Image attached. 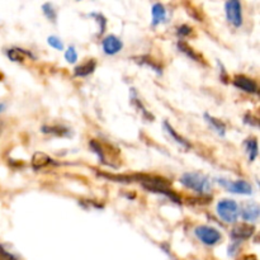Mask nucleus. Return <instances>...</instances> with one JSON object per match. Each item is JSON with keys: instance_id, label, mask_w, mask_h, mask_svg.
I'll list each match as a JSON object with an SVG mask.
<instances>
[{"instance_id": "nucleus-12", "label": "nucleus", "mask_w": 260, "mask_h": 260, "mask_svg": "<svg viewBox=\"0 0 260 260\" xmlns=\"http://www.w3.org/2000/svg\"><path fill=\"white\" fill-rule=\"evenodd\" d=\"M51 162L53 161L50 159V156H47L43 152H36L32 157V165L35 170H41L42 168H46L47 165H50Z\"/></svg>"}, {"instance_id": "nucleus-10", "label": "nucleus", "mask_w": 260, "mask_h": 260, "mask_svg": "<svg viewBox=\"0 0 260 260\" xmlns=\"http://www.w3.org/2000/svg\"><path fill=\"white\" fill-rule=\"evenodd\" d=\"M167 19V9L161 3L152 5V25H157Z\"/></svg>"}, {"instance_id": "nucleus-14", "label": "nucleus", "mask_w": 260, "mask_h": 260, "mask_svg": "<svg viewBox=\"0 0 260 260\" xmlns=\"http://www.w3.org/2000/svg\"><path fill=\"white\" fill-rule=\"evenodd\" d=\"M7 55H8V57H9L12 61H14V62H22V61L24 60L27 56L35 57V56H33L30 52H28V51L22 50V48H17V47L8 50Z\"/></svg>"}, {"instance_id": "nucleus-9", "label": "nucleus", "mask_w": 260, "mask_h": 260, "mask_svg": "<svg viewBox=\"0 0 260 260\" xmlns=\"http://www.w3.org/2000/svg\"><path fill=\"white\" fill-rule=\"evenodd\" d=\"M259 213V206L256 203H249V205L244 206L243 211H241L243 218L245 221H249V222H254V221L258 220Z\"/></svg>"}, {"instance_id": "nucleus-16", "label": "nucleus", "mask_w": 260, "mask_h": 260, "mask_svg": "<svg viewBox=\"0 0 260 260\" xmlns=\"http://www.w3.org/2000/svg\"><path fill=\"white\" fill-rule=\"evenodd\" d=\"M178 48H179L180 52H183V53H184V55H187L188 57L192 58V60L197 61V62H203V60H202V57H201V55H198V53L196 52V51L193 50V48L190 47V46H188L187 43L184 42V41H179V42H178Z\"/></svg>"}, {"instance_id": "nucleus-19", "label": "nucleus", "mask_w": 260, "mask_h": 260, "mask_svg": "<svg viewBox=\"0 0 260 260\" xmlns=\"http://www.w3.org/2000/svg\"><path fill=\"white\" fill-rule=\"evenodd\" d=\"M47 42L48 45H50L52 48H55V50H58V51L63 50L62 41H61L58 37H56V36H50V37L47 38Z\"/></svg>"}, {"instance_id": "nucleus-20", "label": "nucleus", "mask_w": 260, "mask_h": 260, "mask_svg": "<svg viewBox=\"0 0 260 260\" xmlns=\"http://www.w3.org/2000/svg\"><path fill=\"white\" fill-rule=\"evenodd\" d=\"M42 9H43V13H45L46 17H47L50 20H52V22H55V19H56V10L53 9L52 4H51V3H47V4H43Z\"/></svg>"}, {"instance_id": "nucleus-23", "label": "nucleus", "mask_w": 260, "mask_h": 260, "mask_svg": "<svg viewBox=\"0 0 260 260\" xmlns=\"http://www.w3.org/2000/svg\"><path fill=\"white\" fill-rule=\"evenodd\" d=\"M0 260H18L13 254H10L9 251L5 250L3 248V245H0Z\"/></svg>"}, {"instance_id": "nucleus-17", "label": "nucleus", "mask_w": 260, "mask_h": 260, "mask_svg": "<svg viewBox=\"0 0 260 260\" xmlns=\"http://www.w3.org/2000/svg\"><path fill=\"white\" fill-rule=\"evenodd\" d=\"M244 145H245L246 154H248L249 160H250V161H254V160L258 157V141H256V139L255 137L248 139Z\"/></svg>"}, {"instance_id": "nucleus-25", "label": "nucleus", "mask_w": 260, "mask_h": 260, "mask_svg": "<svg viewBox=\"0 0 260 260\" xmlns=\"http://www.w3.org/2000/svg\"><path fill=\"white\" fill-rule=\"evenodd\" d=\"M5 109V104L4 103H0V113Z\"/></svg>"}, {"instance_id": "nucleus-4", "label": "nucleus", "mask_w": 260, "mask_h": 260, "mask_svg": "<svg viewBox=\"0 0 260 260\" xmlns=\"http://www.w3.org/2000/svg\"><path fill=\"white\" fill-rule=\"evenodd\" d=\"M196 236L202 241L205 245H216L221 240V233L211 226H198L194 230Z\"/></svg>"}, {"instance_id": "nucleus-3", "label": "nucleus", "mask_w": 260, "mask_h": 260, "mask_svg": "<svg viewBox=\"0 0 260 260\" xmlns=\"http://www.w3.org/2000/svg\"><path fill=\"white\" fill-rule=\"evenodd\" d=\"M225 12L229 23H231L236 28L241 27V24H243V8H241L240 2H238V0L226 2Z\"/></svg>"}, {"instance_id": "nucleus-7", "label": "nucleus", "mask_w": 260, "mask_h": 260, "mask_svg": "<svg viewBox=\"0 0 260 260\" xmlns=\"http://www.w3.org/2000/svg\"><path fill=\"white\" fill-rule=\"evenodd\" d=\"M102 47H103V51L107 55H116V53H118L122 50L123 43H122V41L118 37L109 35L102 42Z\"/></svg>"}, {"instance_id": "nucleus-24", "label": "nucleus", "mask_w": 260, "mask_h": 260, "mask_svg": "<svg viewBox=\"0 0 260 260\" xmlns=\"http://www.w3.org/2000/svg\"><path fill=\"white\" fill-rule=\"evenodd\" d=\"M190 27L189 25H185V24H183V25H180L179 28H178V33H179V35H182V36H188L190 33Z\"/></svg>"}, {"instance_id": "nucleus-22", "label": "nucleus", "mask_w": 260, "mask_h": 260, "mask_svg": "<svg viewBox=\"0 0 260 260\" xmlns=\"http://www.w3.org/2000/svg\"><path fill=\"white\" fill-rule=\"evenodd\" d=\"M65 58L70 63H75L76 62V60H78V53H76L75 48H74L73 46H70V47H69L68 50L65 51Z\"/></svg>"}, {"instance_id": "nucleus-6", "label": "nucleus", "mask_w": 260, "mask_h": 260, "mask_svg": "<svg viewBox=\"0 0 260 260\" xmlns=\"http://www.w3.org/2000/svg\"><path fill=\"white\" fill-rule=\"evenodd\" d=\"M255 233V228L250 223H240L231 230V238L236 241L248 240Z\"/></svg>"}, {"instance_id": "nucleus-5", "label": "nucleus", "mask_w": 260, "mask_h": 260, "mask_svg": "<svg viewBox=\"0 0 260 260\" xmlns=\"http://www.w3.org/2000/svg\"><path fill=\"white\" fill-rule=\"evenodd\" d=\"M234 85L236 88L241 89L245 93H250V94H258V84L253 80V79L248 78L245 75H236L234 78Z\"/></svg>"}, {"instance_id": "nucleus-21", "label": "nucleus", "mask_w": 260, "mask_h": 260, "mask_svg": "<svg viewBox=\"0 0 260 260\" xmlns=\"http://www.w3.org/2000/svg\"><path fill=\"white\" fill-rule=\"evenodd\" d=\"M141 58V60H145V61H137V62H140V63H145V65H147V66H150V68L151 69H154L155 71H156V73H161V68H160L159 65H157L156 62H155V61H152L151 58L150 57H147V56H144V57H140Z\"/></svg>"}, {"instance_id": "nucleus-15", "label": "nucleus", "mask_w": 260, "mask_h": 260, "mask_svg": "<svg viewBox=\"0 0 260 260\" xmlns=\"http://www.w3.org/2000/svg\"><path fill=\"white\" fill-rule=\"evenodd\" d=\"M205 119L207 121V123L210 124L211 127H212V129H215L216 132H217L218 135H221V136H223L226 132V126L225 123H223L222 121H220V119L215 118V117L210 116L208 113L205 114Z\"/></svg>"}, {"instance_id": "nucleus-13", "label": "nucleus", "mask_w": 260, "mask_h": 260, "mask_svg": "<svg viewBox=\"0 0 260 260\" xmlns=\"http://www.w3.org/2000/svg\"><path fill=\"white\" fill-rule=\"evenodd\" d=\"M96 62L94 60H89L86 62L81 63V65L76 66L75 68V76H88L90 74H93V71L95 70Z\"/></svg>"}, {"instance_id": "nucleus-11", "label": "nucleus", "mask_w": 260, "mask_h": 260, "mask_svg": "<svg viewBox=\"0 0 260 260\" xmlns=\"http://www.w3.org/2000/svg\"><path fill=\"white\" fill-rule=\"evenodd\" d=\"M164 129L168 132V135H169V136H172V139H174V141L177 142L178 145L183 146L185 150L190 149V144H189V142H188L187 140L184 139V137L180 136V135L178 134V132L175 131L174 128H173L172 124H169V122H164Z\"/></svg>"}, {"instance_id": "nucleus-8", "label": "nucleus", "mask_w": 260, "mask_h": 260, "mask_svg": "<svg viewBox=\"0 0 260 260\" xmlns=\"http://www.w3.org/2000/svg\"><path fill=\"white\" fill-rule=\"evenodd\" d=\"M230 192L236 193V194L249 196L253 193V187L245 180H238V182H230L229 184H225Z\"/></svg>"}, {"instance_id": "nucleus-1", "label": "nucleus", "mask_w": 260, "mask_h": 260, "mask_svg": "<svg viewBox=\"0 0 260 260\" xmlns=\"http://www.w3.org/2000/svg\"><path fill=\"white\" fill-rule=\"evenodd\" d=\"M180 182L184 187L194 190L198 194H207L212 189V183L210 178L200 173H185L180 178Z\"/></svg>"}, {"instance_id": "nucleus-18", "label": "nucleus", "mask_w": 260, "mask_h": 260, "mask_svg": "<svg viewBox=\"0 0 260 260\" xmlns=\"http://www.w3.org/2000/svg\"><path fill=\"white\" fill-rule=\"evenodd\" d=\"M43 134H51L56 135V136H69V129L63 126H43L42 127Z\"/></svg>"}, {"instance_id": "nucleus-2", "label": "nucleus", "mask_w": 260, "mask_h": 260, "mask_svg": "<svg viewBox=\"0 0 260 260\" xmlns=\"http://www.w3.org/2000/svg\"><path fill=\"white\" fill-rule=\"evenodd\" d=\"M216 210H217V215L228 223L235 222L240 216V208H239L238 203L233 200L220 201Z\"/></svg>"}]
</instances>
